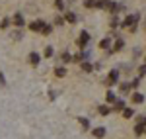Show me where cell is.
Masks as SVG:
<instances>
[{
  "label": "cell",
  "mask_w": 146,
  "mask_h": 139,
  "mask_svg": "<svg viewBox=\"0 0 146 139\" xmlns=\"http://www.w3.org/2000/svg\"><path fill=\"white\" fill-rule=\"evenodd\" d=\"M125 108H127V106H125V102H123V100H119V98H117V100L113 102V106H111L113 112H123Z\"/></svg>",
  "instance_id": "cell-6"
},
{
  "label": "cell",
  "mask_w": 146,
  "mask_h": 139,
  "mask_svg": "<svg viewBox=\"0 0 146 139\" xmlns=\"http://www.w3.org/2000/svg\"><path fill=\"white\" fill-rule=\"evenodd\" d=\"M131 88H133V86H131V82H123V84H121V92H123V94H127Z\"/></svg>",
  "instance_id": "cell-24"
},
{
  "label": "cell",
  "mask_w": 146,
  "mask_h": 139,
  "mask_svg": "<svg viewBox=\"0 0 146 139\" xmlns=\"http://www.w3.org/2000/svg\"><path fill=\"white\" fill-rule=\"evenodd\" d=\"M105 100H107L109 104H113V102L117 100V96H115V92H113V90H109V92L105 94Z\"/></svg>",
  "instance_id": "cell-19"
},
{
  "label": "cell",
  "mask_w": 146,
  "mask_h": 139,
  "mask_svg": "<svg viewBox=\"0 0 146 139\" xmlns=\"http://www.w3.org/2000/svg\"><path fill=\"white\" fill-rule=\"evenodd\" d=\"M12 22H14V26H18V28H22L23 24H25V20H23L22 14H14V18H12Z\"/></svg>",
  "instance_id": "cell-9"
},
{
  "label": "cell",
  "mask_w": 146,
  "mask_h": 139,
  "mask_svg": "<svg viewBox=\"0 0 146 139\" xmlns=\"http://www.w3.org/2000/svg\"><path fill=\"white\" fill-rule=\"evenodd\" d=\"M27 61H29V65H33V67H37V65L41 63V55H39L37 51H31V53L27 55Z\"/></svg>",
  "instance_id": "cell-2"
},
{
  "label": "cell",
  "mask_w": 146,
  "mask_h": 139,
  "mask_svg": "<svg viewBox=\"0 0 146 139\" xmlns=\"http://www.w3.org/2000/svg\"><path fill=\"white\" fill-rule=\"evenodd\" d=\"M43 55H45L47 59H51L53 55H55V49H53L51 45H47V47H45V53H43Z\"/></svg>",
  "instance_id": "cell-20"
},
{
  "label": "cell",
  "mask_w": 146,
  "mask_h": 139,
  "mask_svg": "<svg viewBox=\"0 0 146 139\" xmlns=\"http://www.w3.org/2000/svg\"><path fill=\"white\" fill-rule=\"evenodd\" d=\"M88 43H90V34H88V32L84 30V32L80 34V37H78V45L82 47V49H84V47L88 45Z\"/></svg>",
  "instance_id": "cell-4"
},
{
  "label": "cell",
  "mask_w": 146,
  "mask_h": 139,
  "mask_svg": "<svg viewBox=\"0 0 146 139\" xmlns=\"http://www.w3.org/2000/svg\"><path fill=\"white\" fill-rule=\"evenodd\" d=\"M123 47H125V41L119 37V39H115V43L111 45V51H123Z\"/></svg>",
  "instance_id": "cell-10"
},
{
  "label": "cell",
  "mask_w": 146,
  "mask_h": 139,
  "mask_svg": "<svg viewBox=\"0 0 146 139\" xmlns=\"http://www.w3.org/2000/svg\"><path fill=\"white\" fill-rule=\"evenodd\" d=\"M51 32H53V26H51V24H45L43 30H41V34H43V35H49Z\"/></svg>",
  "instance_id": "cell-22"
},
{
  "label": "cell",
  "mask_w": 146,
  "mask_h": 139,
  "mask_svg": "<svg viewBox=\"0 0 146 139\" xmlns=\"http://www.w3.org/2000/svg\"><path fill=\"white\" fill-rule=\"evenodd\" d=\"M0 28H2V30H8V28H10V20H8V18H4V20L0 22Z\"/></svg>",
  "instance_id": "cell-28"
},
{
  "label": "cell",
  "mask_w": 146,
  "mask_h": 139,
  "mask_svg": "<svg viewBox=\"0 0 146 139\" xmlns=\"http://www.w3.org/2000/svg\"><path fill=\"white\" fill-rule=\"evenodd\" d=\"M117 81H119V71L117 69H113V71H109V79H105V84H117Z\"/></svg>",
  "instance_id": "cell-3"
},
{
  "label": "cell",
  "mask_w": 146,
  "mask_h": 139,
  "mask_svg": "<svg viewBox=\"0 0 146 139\" xmlns=\"http://www.w3.org/2000/svg\"><path fill=\"white\" fill-rule=\"evenodd\" d=\"M55 77L64 79V77H66V69H64V67H56V69H55Z\"/></svg>",
  "instance_id": "cell-15"
},
{
  "label": "cell",
  "mask_w": 146,
  "mask_h": 139,
  "mask_svg": "<svg viewBox=\"0 0 146 139\" xmlns=\"http://www.w3.org/2000/svg\"><path fill=\"white\" fill-rule=\"evenodd\" d=\"M64 22H68V24H76V22H78V16H76L74 12H66V14H64Z\"/></svg>",
  "instance_id": "cell-8"
},
{
  "label": "cell",
  "mask_w": 146,
  "mask_h": 139,
  "mask_svg": "<svg viewBox=\"0 0 146 139\" xmlns=\"http://www.w3.org/2000/svg\"><path fill=\"white\" fill-rule=\"evenodd\" d=\"M109 26H111V28H117V26H121V22H119V18H117V14H115V16L111 18V22H109Z\"/></svg>",
  "instance_id": "cell-25"
},
{
  "label": "cell",
  "mask_w": 146,
  "mask_h": 139,
  "mask_svg": "<svg viewBox=\"0 0 146 139\" xmlns=\"http://www.w3.org/2000/svg\"><path fill=\"white\" fill-rule=\"evenodd\" d=\"M78 122H80V126H82V129H84V131H88V129H90V120H86V118H80Z\"/></svg>",
  "instance_id": "cell-18"
},
{
  "label": "cell",
  "mask_w": 146,
  "mask_h": 139,
  "mask_svg": "<svg viewBox=\"0 0 146 139\" xmlns=\"http://www.w3.org/2000/svg\"><path fill=\"white\" fill-rule=\"evenodd\" d=\"M49 98L55 100V98H56V90H49Z\"/></svg>",
  "instance_id": "cell-32"
},
{
  "label": "cell",
  "mask_w": 146,
  "mask_h": 139,
  "mask_svg": "<svg viewBox=\"0 0 146 139\" xmlns=\"http://www.w3.org/2000/svg\"><path fill=\"white\" fill-rule=\"evenodd\" d=\"M140 81H142V79H140V77H136L135 81L131 82V86H133V88H136V86H138V84H140Z\"/></svg>",
  "instance_id": "cell-31"
},
{
  "label": "cell",
  "mask_w": 146,
  "mask_h": 139,
  "mask_svg": "<svg viewBox=\"0 0 146 139\" xmlns=\"http://www.w3.org/2000/svg\"><path fill=\"white\" fill-rule=\"evenodd\" d=\"M0 84H6V77H4V73H0Z\"/></svg>",
  "instance_id": "cell-33"
},
{
  "label": "cell",
  "mask_w": 146,
  "mask_h": 139,
  "mask_svg": "<svg viewBox=\"0 0 146 139\" xmlns=\"http://www.w3.org/2000/svg\"><path fill=\"white\" fill-rule=\"evenodd\" d=\"M55 8L56 10H64V0H55Z\"/></svg>",
  "instance_id": "cell-26"
},
{
  "label": "cell",
  "mask_w": 146,
  "mask_h": 139,
  "mask_svg": "<svg viewBox=\"0 0 146 139\" xmlns=\"http://www.w3.org/2000/svg\"><path fill=\"white\" fill-rule=\"evenodd\" d=\"M96 2L98 0H84V6L86 8H96Z\"/></svg>",
  "instance_id": "cell-27"
},
{
  "label": "cell",
  "mask_w": 146,
  "mask_h": 139,
  "mask_svg": "<svg viewBox=\"0 0 146 139\" xmlns=\"http://www.w3.org/2000/svg\"><path fill=\"white\" fill-rule=\"evenodd\" d=\"M94 137H98V139H101V137H105V128H96L94 131Z\"/></svg>",
  "instance_id": "cell-13"
},
{
  "label": "cell",
  "mask_w": 146,
  "mask_h": 139,
  "mask_svg": "<svg viewBox=\"0 0 146 139\" xmlns=\"http://www.w3.org/2000/svg\"><path fill=\"white\" fill-rule=\"evenodd\" d=\"M60 59H62V63H72V55H70L68 51H64V53L60 55Z\"/></svg>",
  "instance_id": "cell-21"
},
{
  "label": "cell",
  "mask_w": 146,
  "mask_h": 139,
  "mask_svg": "<svg viewBox=\"0 0 146 139\" xmlns=\"http://www.w3.org/2000/svg\"><path fill=\"white\" fill-rule=\"evenodd\" d=\"M98 112H100L101 116H107V114H111V108H109V106H105V104H101L100 108H98Z\"/></svg>",
  "instance_id": "cell-16"
},
{
  "label": "cell",
  "mask_w": 146,
  "mask_h": 139,
  "mask_svg": "<svg viewBox=\"0 0 146 139\" xmlns=\"http://www.w3.org/2000/svg\"><path fill=\"white\" fill-rule=\"evenodd\" d=\"M144 75H146V65H140V67H138V77L142 79Z\"/></svg>",
  "instance_id": "cell-29"
},
{
  "label": "cell",
  "mask_w": 146,
  "mask_h": 139,
  "mask_svg": "<svg viewBox=\"0 0 146 139\" xmlns=\"http://www.w3.org/2000/svg\"><path fill=\"white\" fill-rule=\"evenodd\" d=\"M111 2L113 0H98V2H96V8H109Z\"/></svg>",
  "instance_id": "cell-12"
},
{
  "label": "cell",
  "mask_w": 146,
  "mask_h": 139,
  "mask_svg": "<svg viewBox=\"0 0 146 139\" xmlns=\"http://www.w3.org/2000/svg\"><path fill=\"white\" fill-rule=\"evenodd\" d=\"M140 20L138 14H129L123 20V28H131V32H136V22Z\"/></svg>",
  "instance_id": "cell-1"
},
{
  "label": "cell",
  "mask_w": 146,
  "mask_h": 139,
  "mask_svg": "<svg viewBox=\"0 0 146 139\" xmlns=\"http://www.w3.org/2000/svg\"><path fill=\"white\" fill-rule=\"evenodd\" d=\"M82 71H86V73H92V71H94V65H92L90 61H82Z\"/></svg>",
  "instance_id": "cell-17"
},
{
  "label": "cell",
  "mask_w": 146,
  "mask_h": 139,
  "mask_svg": "<svg viewBox=\"0 0 146 139\" xmlns=\"http://www.w3.org/2000/svg\"><path fill=\"white\" fill-rule=\"evenodd\" d=\"M64 24V18H60V16H55V26H62Z\"/></svg>",
  "instance_id": "cell-30"
},
{
  "label": "cell",
  "mask_w": 146,
  "mask_h": 139,
  "mask_svg": "<svg viewBox=\"0 0 146 139\" xmlns=\"http://www.w3.org/2000/svg\"><path fill=\"white\" fill-rule=\"evenodd\" d=\"M133 102H135V104H142V102H144V94L135 92L133 94Z\"/></svg>",
  "instance_id": "cell-14"
},
{
  "label": "cell",
  "mask_w": 146,
  "mask_h": 139,
  "mask_svg": "<svg viewBox=\"0 0 146 139\" xmlns=\"http://www.w3.org/2000/svg\"><path fill=\"white\" fill-rule=\"evenodd\" d=\"M111 39H109V37H105V39H101L100 41V47L101 49H105V51H107V53H111Z\"/></svg>",
  "instance_id": "cell-7"
},
{
  "label": "cell",
  "mask_w": 146,
  "mask_h": 139,
  "mask_svg": "<svg viewBox=\"0 0 146 139\" xmlns=\"http://www.w3.org/2000/svg\"><path fill=\"white\" fill-rule=\"evenodd\" d=\"M135 133H136V135H142V133H146V126L142 124V122H138V124L135 126Z\"/></svg>",
  "instance_id": "cell-11"
},
{
  "label": "cell",
  "mask_w": 146,
  "mask_h": 139,
  "mask_svg": "<svg viewBox=\"0 0 146 139\" xmlns=\"http://www.w3.org/2000/svg\"><path fill=\"white\" fill-rule=\"evenodd\" d=\"M43 26H45V22H43V20H33V22L29 24V30H31V32H39V34H41Z\"/></svg>",
  "instance_id": "cell-5"
},
{
  "label": "cell",
  "mask_w": 146,
  "mask_h": 139,
  "mask_svg": "<svg viewBox=\"0 0 146 139\" xmlns=\"http://www.w3.org/2000/svg\"><path fill=\"white\" fill-rule=\"evenodd\" d=\"M123 116L125 118H133V116H135V110H133V108H125V110H123Z\"/></svg>",
  "instance_id": "cell-23"
}]
</instances>
